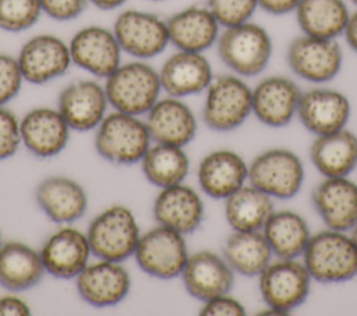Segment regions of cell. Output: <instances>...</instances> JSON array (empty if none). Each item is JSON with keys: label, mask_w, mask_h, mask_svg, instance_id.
I'll return each instance as SVG.
<instances>
[{"label": "cell", "mask_w": 357, "mask_h": 316, "mask_svg": "<svg viewBox=\"0 0 357 316\" xmlns=\"http://www.w3.org/2000/svg\"><path fill=\"white\" fill-rule=\"evenodd\" d=\"M303 263L315 281H349L357 276V248L344 231L326 228L311 235Z\"/></svg>", "instance_id": "6da1fadb"}, {"label": "cell", "mask_w": 357, "mask_h": 316, "mask_svg": "<svg viewBox=\"0 0 357 316\" xmlns=\"http://www.w3.org/2000/svg\"><path fill=\"white\" fill-rule=\"evenodd\" d=\"M105 90L109 104L117 111L132 116L146 114L159 100L162 90L159 71L144 61L120 64L106 78Z\"/></svg>", "instance_id": "7a4b0ae2"}, {"label": "cell", "mask_w": 357, "mask_h": 316, "mask_svg": "<svg viewBox=\"0 0 357 316\" xmlns=\"http://www.w3.org/2000/svg\"><path fill=\"white\" fill-rule=\"evenodd\" d=\"M151 135L137 116L114 111L102 120L95 136V149L100 157L114 164H134L142 160L151 148Z\"/></svg>", "instance_id": "3957f363"}, {"label": "cell", "mask_w": 357, "mask_h": 316, "mask_svg": "<svg viewBox=\"0 0 357 316\" xmlns=\"http://www.w3.org/2000/svg\"><path fill=\"white\" fill-rule=\"evenodd\" d=\"M218 53L223 64L237 75L255 77L271 60L272 40L261 25L247 21L225 28L218 39Z\"/></svg>", "instance_id": "277c9868"}, {"label": "cell", "mask_w": 357, "mask_h": 316, "mask_svg": "<svg viewBox=\"0 0 357 316\" xmlns=\"http://www.w3.org/2000/svg\"><path fill=\"white\" fill-rule=\"evenodd\" d=\"M86 237L96 258L113 262H123L134 255L141 238L135 216L123 205L99 213L91 221Z\"/></svg>", "instance_id": "5b68a950"}, {"label": "cell", "mask_w": 357, "mask_h": 316, "mask_svg": "<svg viewBox=\"0 0 357 316\" xmlns=\"http://www.w3.org/2000/svg\"><path fill=\"white\" fill-rule=\"evenodd\" d=\"M258 277L266 313L275 315H287L300 306L310 294L312 280L303 262L282 258L271 262Z\"/></svg>", "instance_id": "8992f818"}, {"label": "cell", "mask_w": 357, "mask_h": 316, "mask_svg": "<svg viewBox=\"0 0 357 316\" xmlns=\"http://www.w3.org/2000/svg\"><path fill=\"white\" fill-rule=\"evenodd\" d=\"M252 113V89L236 75H220L206 88L202 117L219 132L240 127Z\"/></svg>", "instance_id": "52a82bcc"}, {"label": "cell", "mask_w": 357, "mask_h": 316, "mask_svg": "<svg viewBox=\"0 0 357 316\" xmlns=\"http://www.w3.org/2000/svg\"><path fill=\"white\" fill-rule=\"evenodd\" d=\"M134 256L139 269L146 274L170 280L181 276L190 255L184 235L159 224L141 235Z\"/></svg>", "instance_id": "ba28073f"}, {"label": "cell", "mask_w": 357, "mask_h": 316, "mask_svg": "<svg viewBox=\"0 0 357 316\" xmlns=\"http://www.w3.org/2000/svg\"><path fill=\"white\" fill-rule=\"evenodd\" d=\"M250 184L271 198L290 199L298 193L304 181L300 157L287 149H269L248 166Z\"/></svg>", "instance_id": "9c48e42d"}, {"label": "cell", "mask_w": 357, "mask_h": 316, "mask_svg": "<svg viewBox=\"0 0 357 316\" xmlns=\"http://www.w3.org/2000/svg\"><path fill=\"white\" fill-rule=\"evenodd\" d=\"M113 32L121 50L139 60L159 56L170 43L166 21L156 14L139 10L120 13Z\"/></svg>", "instance_id": "30bf717a"}, {"label": "cell", "mask_w": 357, "mask_h": 316, "mask_svg": "<svg viewBox=\"0 0 357 316\" xmlns=\"http://www.w3.org/2000/svg\"><path fill=\"white\" fill-rule=\"evenodd\" d=\"M343 63L342 49L335 39L303 35L287 49V64L300 78L322 84L333 79Z\"/></svg>", "instance_id": "8fae6325"}, {"label": "cell", "mask_w": 357, "mask_h": 316, "mask_svg": "<svg viewBox=\"0 0 357 316\" xmlns=\"http://www.w3.org/2000/svg\"><path fill=\"white\" fill-rule=\"evenodd\" d=\"M24 81L35 85L50 82L71 65L70 46L56 35L42 33L24 43L17 56Z\"/></svg>", "instance_id": "7c38bea8"}, {"label": "cell", "mask_w": 357, "mask_h": 316, "mask_svg": "<svg viewBox=\"0 0 357 316\" xmlns=\"http://www.w3.org/2000/svg\"><path fill=\"white\" fill-rule=\"evenodd\" d=\"M71 61L86 72L107 78L121 64V47L113 31L91 25L79 29L70 40Z\"/></svg>", "instance_id": "4fadbf2b"}, {"label": "cell", "mask_w": 357, "mask_h": 316, "mask_svg": "<svg viewBox=\"0 0 357 316\" xmlns=\"http://www.w3.org/2000/svg\"><path fill=\"white\" fill-rule=\"evenodd\" d=\"M109 100L105 86L96 81L82 79L67 85L59 95L57 110L68 127L78 132H86L102 123Z\"/></svg>", "instance_id": "5bb4252c"}, {"label": "cell", "mask_w": 357, "mask_h": 316, "mask_svg": "<svg viewBox=\"0 0 357 316\" xmlns=\"http://www.w3.org/2000/svg\"><path fill=\"white\" fill-rule=\"evenodd\" d=\"M79 297L96 308L113 306L121 302L131 287L128 271L120 262L103 260L88 264L77 277Z\"/></svg>", "instance_id": "9a60e30c"}, {"label": "cell", "mask_w": 357, "mask_h": 316, "mask_svg": "<svg viewBox=\"0 0 357 316\" xmlns=\"http://www.w3.org/2000/svg\"><path fill=\"white\" fill-rule=\"evenodd\" d=\"M312 203L331 230L346 232L357 224V184L347 177H325L312 192Z\"/></svg>", "instance_id": "2e32d148"}, {"label": "cell", "mask_w": 357, "mask_h": 316, "mask_svg": "<svg viewBox=\"0 0 357 316\" xmlns=\"http://www.w3.org/2000/svg\"><path fill=\"white\" fill-rule=\"evenodd\" d=\"M92 253L86 234L64 227L52 234L40 249L46 273L56 278H75L86 266Z\"/></svg>", "instance_id": "e0dca14e"}, {"label": "cell", "mask_w": 357, "mask_h": 316, "mask_svg": "<svg viewBox=\"0 0 357 316\" xmlns=\"http://www.w3.org/2000/svg\"><path fill=\"white\" fill-rule=\"evenodd\" d=\"M181 278L187 292L205 302L231 290L234 270L225 258L211 251H199L188 256Z\"/></svg>", "instance_id": "ac0fdd59"}, {"label": "cell", "mask_w": 357, "mask_h": 316, "mask_svg": "<svg viewBox=\"0 0 357 316\" xmlns=\"http://www.w3.org/2000/svg\"><path fill=\"white\" fill-rule=\"evenodd\" d=\"M350 110V102L342 92L315 88L301 93L297 116L311 134L319 136L346 128Z\"/></svg>", "instance_id": "d6986e66"}, {"label": "cell", "mask_w": 357, "mask_h": 316, "mask_svg": "<svg viewBox=\"0 0 357 316\" xmlns=\"http://www.w3.org/2000/svg\"><path fill=\"white\" fill-rule=\"evenodd\" d=\"M24 146L36 157L47 159L61 153L68 142L70 127L56 109L36 107L20 121Z\"/></svg>", "instance_id": "ffe728a7"}, {"label": "cell", "mask_w": 357, "mask_h": 316, "mask_svg": "<svg viewBox=\"0 0 357 316\" xmlns=\"http://www.w3.org/2000/svg\"><path fill=\"white\" fill-rule=\"evenodd\" d=\"M301 90L286 77H268L252 89V113L265 125L284 127L297 114Z\"/></svg>", "instance_id": "44dd1931"}, {"label": "cell", "mask_w": 357, "mask_h": 316, "mask_svg": "<svg viewBox=\"0 0 357 316\" xmlns=\"http://www.w3.org/2000/svg\"><path fill=\"white\" fill-rule=\"evenodd\" d=\"M162 90L173 97H185L205 90L213 79L209 60L197 52L178 50L159 71Z\"/></svg>", "instance_id": "7402d4cb"}, {"label": "cell", "mask_w": 357, "mask_h": 316, "mask_svg": "<svg viewBox=\"0 0 357 316\" xmlns=\"http://www.w3.org/2000/svg\"><path fill=\"white\" fill-rule=\"evenodd\" d=\"M146 127L155 143L185 146L197 132V120L180 97L159 99L146 113Z\"/></svg>", "instance_id": "603a6c76"}, {"label": "cell", "mask_w": 357, "mask_h": 316, "mask_svg": "<svg viewBox=\"0 0 357 316\" xmlns=\"http://www.w3.org/2000/svg\"><path fill=\"white\" fill-rule=\"evenodd\" d=\"M153 216L160 226L187 235L201 226L204 203L195 189L181 182L162 188L153 202Z\"/></svg>", "instance_id": "cb8c5ba5"}, {"label": "cell", "mask_w": 357, "mask_h": 316, "mask_svg": "<svg viewBox=\"0 0 357 316\" xmlns=\"http://www.w3.org/2000/svg\"><path fill=\"white\" fill-rule=\"evenodd\" d=\"M40 210L54 223L68 224L79 220L88 206L84 188L74 180L64 175L45 178L35 192Z\"/></svg>", "instance_id": "d4e9b609"}, {"label": "cell", "mask_w": 357, "mask_h": 316, "mask_svg": "<svg viewBox=\"0 0 357 316\" xmlns=\"http://www.w3.org/2000/svg\"><path fill=\"white\" fill-rule=\"evenodd\" d=\"M170 43L178 50L202 53L219 39L220 24L205 6H190L167 18Z\"/></svg>", "instance_id": "484cf974"}, {"label": "cell", "mask_w": 357, "mask_h": 316, "mask_svg": "<svg viewBox=\"0 0 357 316\" xmlns=\"http://www.w3.org/2000/svg\"><path fill=\"white\" fill-rule=\"evenodd\" d=\"M248 180V166L243 157L227 149L208 153L198 166V182L205 195L226 199Z\"/></svg>", "instance_id": "4316f807"}, {"label": "cell", "mask_w": 357, "mask_h": 316, "mask_svg": "<svg viewBox=\"0 0 357 316\" xmlns=\"http://www.w3.org/2000/svg\"><path fill=\"white\" fill-rule=\"evenodd\" d=\"M310 160L324 177H347L357 167V135L343 128L317 136Z\"/></svg>", "instance_id": "83f0119b"}, {"label": "cell", "mask_w": 357, "mask_h": 316, "mask_svg": "<svg viewBox=\"0 0 357 316\" xmlns=\"http://www.w3.org/2000/svg\"><path fill=\"white\" fill-rule=\"evenodd\" d=\"M40 252L26 244L10 241L0 246V285L8 291H25L43 277Z\"/></svg>", "instance_id": "f1b7e54d"}, {"label": "cell", "mask_w": 357, "mask_h": 316, "mask_svg": "<svg viewBox=\"0 0 357 316\" xmlns=\"http://www.w3.org/2000/svg\"><path fill=\"white\" fill-rule=\"evenodd\" d=\"M262 232L272 253L282 259H297L303 256L311 238L304 217L291 210L273 212L265 223Z\"/></svg>", "instance_id": "f546056e"}, {"label": "cell", "mask_w": 357, "mask_h": 316, "mask_svg": "<svg viewBox=\"0 0 357 316\" xmlns=\"http://www.w3.org/2000/svg\"><path fill=\"white\" fill-rule=\"evenodd\" d=\"M272 249L259 231H233L223 246V258L230 267L247 277L259 276L272 262Z\"/></svg>", "instance_id": "4dcf8cb0"}, {"label": "cell", "mask_w": 357, "mask_h": 316, "mask_svg": "<svg viewBox=\"0 0 357 316\" xmlns=\"http://www.w3.org/2000/svg\"><path fill=\"white\" fill-rule=\"evenodd\" d=\"M225 200L226 220L234 231H259L275 212L272 198L251 184H244Z\"/></svg>", "instance_id": "1f68e13d"}, {"label": "cell", "mask_w": 357, "mask_h": 316, "mask_svg": "<svg viewBox=\"0 0 357 316\" xmlns=\"http://www.w3.org/2000/svg\"><path fill=\"white\" fill-rule=\"evenodd\" d=\"M296 17L304 35L335 39L344 32L350 13L343 0H301Z\"/></svg>", "instance_id": "d6a6232c"}, {"label": "cell", "mask_w": 357, "mask_h": 316, "mask_svg": "<svg viewBox=\"0 0 357 316\" xmlns=\"http://www.w3.org/2000/svg\"><path fill=\"white\" fill-rule=\"evenodd\" d=\"M142 173L155 187L167 188L181 184L190 170V159L180 146L156 143L144 155Z\"/></svg>", "instance_id": "836d02e7"}, {"label": "cell", "mask_w": 357, "mask_h": 316, "mask_svg": "<svg viewBox=\"0 0 357 316\" xmlns=\"http://www.w3.org/2000/svg\"><path fill=\"white\" fill-rule=\"evenodd\" d=\"M42 13L39 0H0V29L26 31L38 22Z\"/></svg>", "instance_id": "e575fe53"}, {"label": "cell", "mask_w": 357, "mask_h": 316, "mask_svg": "<svg viewBox=\"0 0 357 316\" xmlns=\"http://www.w3.org/2000/svg\"><path fill=\"white\" fill-rule=\"evenodd\" d=\"M218 22L225 26H234L247 22L258 7V0H206Z\"/></svg>", "instance_id": "d590c367"}, {"label": "cell", "mask_w": 357, "mask_h": 316, "mask_svg": "<svg viewBox=\"0 0 357 316\" xmlns=\"http://www.w3.org/2000/svg\"><path fill=\"white\" fill-rule=\"evenodd\" d=\"M22 81L17 57L0 53V106L7 104L20 93Z\"/></svg>", "instance_id": "8d00e7d4"}, {"label": "cell", "mask_w": 357, "mask_h": 316, "mask_svg": "<svg viewBox=\"0 0 357 316\" xmlns=\"http://www.w3.org/2000/svg\"><path fill=\"white\" fill-rule=\"evenodd\" d=\"M21 142L18 118L11 110L0 106V160L14 156Z\"/></svg>", "instance_id": "74e56055"}, {"label": "cell", "mask_w": 357, "mask_h": 316, "mask_svg": "<svg viewBox=\"0 0 357 316\" xmlns=\"http://www.w3.org/2000/svg\"><path fill=\"white\" fill-rule=\"evenodd\" d=\"M42 11L56 21H70L82 14L88 0H39Z\"/></svg>", "instance_id": "f35d334b"}, {"label": "cell", "mask_w": 357, "mask_h": 316, "mask_svg": "<svg viewBox=\"0 0 357 316\" xmlns=\"http://www.w3.org/2000/svg\"><path fill=\"white\" fill-rule=\"evenodd\" d=\"M202 316H243L245 309L240 301L227 294L218 295L204 302V306L199 310Z\"/></svg>", "instance_id": "ab89813d"}, {"label": "cell", "mask_w": 357, "mask_h": 316, "mask_svg": "<svg viewBox=\"0 0 357 316\" xmlns=\"http://www.w3.org/2000/svg\"><path fill=\"white\" fill-rule=\"evenodd\" d=\"M29 313L31 308L24 299L15 295L0 297V316H26Z\"/></svg>", "instance_id": "60d3db41"}, {"label": "cell", "mask_w": 357, "mask_h": 316, "mask_svg": "<svg viewBox=\"0 0 357 316\" xmlns=\"http://www.w3.org/2000/svg\"><path fill=\"white\" fill-rule=\"evenodd\" d=\"M301 0H258V7L273 15H283L296 11Z\"/></svg>", "instance_id": "b9f144b4"}, {"label": "cell", "mask_w": 357, "mask_h": 316, "mask_svg": "<svg viewBox=\"0 0 357 316\" xmlns=\"http://www.w3.org/2000/svg\"><path fill=\"white\" fill-rule=\"evenodd\" d=\"M343 35L349 47L357 53V11L350 14V18Z\"/></svg>", "instance_id": "7bdbcfd3"}, {"label": "cell", "mask_w": 357, "mask_h": 316, "mask_svg": "<svg viewBox=\"0 0 357 316\" xmlns=\"http://www.w3.org/2000/svg\"><path fill=\"white\" fill-rule=\"evenodd\" d=\"M88 1L100 10H114L123 6L127 0H88Z\"/></svg>", "instance_id": "ee69618b"}, {"label": "cell", "mask_w": 357, "mask_h": 316, "mask_svg": "<svg viewBox=\"0 0 357 316\" xmlns=\"http://www.w3.org/2000/svg\"><path fill=\"white\" fill-rule=\"evenodd\" d=\"M350 237H351V239H353V242H354V245H356V248H357V224L351 228Z\"/></svg>", "instance_id": "f6af8a7d"}, {"label": "cell", "mask_w": 357, "mask_h": 316, "mask_svg": "<svg viewBox=\"0 0 357 316\" xmlns=\"http://www.w3.org/2000/svg\"><path fill=\"white\" fill-rule=\"evenodd\" d=\"M350 1H351L353 4H356V6H357V0H350Z\"/></svg>", "instance_id": "bcb514c9"}, {"label": "cell", "mask_w": 357, "mask_h": 316, "mask_svg": "<svg viewBox=\"0 0 357 316\" xmlns=\"http://www.w3.org/2000/svg\"><path fill=\"white\" fill-rule=\"evenodd\" d=\"M151 1H165V0H151Z\"/></svg>", "instance_id": "7dc6e473"}, {"label": "cell", "mask_w": 357, "mask_h": 316, "mask_svg": "<svg viewBox=\"0 0 357 316\" xmlns=\"http://www.w3.org/2000/svg\"><path fill=\"white\" fill-rule=\"evenodd\" d=\"M0 246H1V235H0Z\"/></svg>", "instance_id": "c3c4849f"}]
</instances>
